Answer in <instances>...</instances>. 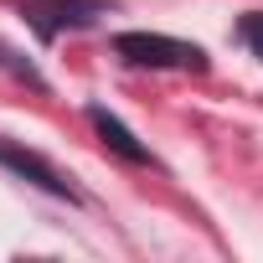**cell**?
Here are the masks:
<instances>
[{
  "instance_id": "obj_3",
  "label": "cell",
  "mask_w": 263,
  "mask_h": 263,
  "mask_svg": "<svg viewBox=\"0 0 263 263\" xmlns=\"http://www.w3.org/2000/svg\"><path fill=\"white\" fill-rule=\"evenodd\" d=\"M88 124L98 129V140H103V145H108L114 155H124L129 165H145V160H150V150H145V145H140L135 135H129V129H124V124H119V119H114L108 108H98V103H93V108H88Z\"/></svg>"
},
{
  "instance_id": "obj_5",
  "label": "cell",
  "mask_w": 263,
  "mask_h": 263,
  "mask_svg": "<svg viewBox=\"0 0 263 263\" xmlns=\"http://www.w3.org/2000/svg\"><path fill=\"white\" fill-rule=\"evenodd\" d=\"M0 67H6V72H16V78H21V83H31V88H47V78H42L31 62H21V57L6 47V42H0Z\"/></svg>"
},
{
  "instance_id": "obj_2",
  "label": "cell",
  "mask_w": 263,
  "mask_h": 263,
  "mask_svg": "<svg viewBox=\"0 0 263 263\" xmlns=\"http://www.w3.org/2000/svg\"><path fill=\"white\" fill-rule=\"evenodd\" d=\"M0 165H11L16 176L36 181V186H42V191H52V196H78V191H72V181H67L52 160H42L36 150H21V145H11V140H0Z\"/></svg>"
},
{
  "instance_id": "obj_4",
  "label": "cell",
  "mask_w": 263,
  "mask_h": 263,
  "mask_svg": "<svg viewBox=\"0 0 263 263\" xmlns=\"http://www.w3.org/2000/svg\"><path fill=\"white\" fill-rule=\"evenodd\" d=\"M93 16V6H83V0H52V6H47V0H31V21L52 36L57 26H78V21H88Z\"/></svg>"
},
{
  "instance_id": "obj_6",
  "label": "cell",
  "mask_w": 263,
  "mask_h": 263,
  "mask_svg": "<svg viewBox=\"0 0 263 263\" xmlns=\"http://www.w3.org/2000/svg\"><path fill=\"white\" fill-rule=\"evenodd\" d=\"M237 31H242V42H248V52H253V57L263 62V11H248Z\"/></svg>"
},
{
  "instance_id": "obj_1",
  "label": "cell",
  "mask_w": 263,
  "mask_h": 263,
  "mask_svg": "<svg viewBox=\"0 0 263 263\" xmlns=\"http://www.w3.org/2000/svg\"><path fill=\"white\" fill-rule=\"evenodd\" d=\"M114 52L135 67H191V72L206 67V52L196 42H176V36H160V31H119Z\"/></svg>"
}]
</instances>
